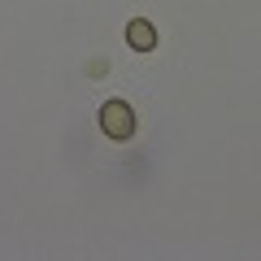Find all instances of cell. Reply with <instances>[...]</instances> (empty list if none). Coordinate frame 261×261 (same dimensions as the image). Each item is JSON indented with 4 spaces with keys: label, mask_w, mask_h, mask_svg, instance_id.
Returning <instances> with one entry per match:
<instances>
[{
    "label": "cell",
    "mask_w": 261,
    "mask_h": 261,
    "mask_svg": "<svg viewBox=\"0 0 261 261\" xmlns=\"http://www.w3.org/2000/svg\"><path fill=\"white\" fill-rule=\"evenodd\" d=\"M100 130L109 135V140H130L135 135V113H130V105L126 100H105V109H100Z\"/></svg>",
    "instance_id": "obj_1"
},
{
    "label": "cell",
    "mask_w": 261,
    "mask_h": 261,
    "mask_svg": "<svg viewBox=\"0 0 261 261\" xmlns=\"http://www.w3.org/2000/svg\"><path fill=\"white\" fill-rule=\"evenodd\" d=\"M126 44L135 48V53H152V48H157V27H152L148 18L126 22Z\"/></svg>",
    "instance_id": "obj_2"
}]
</instances>
